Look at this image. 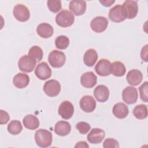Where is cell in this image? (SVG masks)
<instances>
[{
	"label": "cell",
	"mask_w": 148,
	"mask_h": 148,
	"mask_svg": "<svg viewBox=\"0 0 148 148\" xmlns=\"http://www.w3.org/2000/svg\"><path fill=\"white\" fill-rule=\"evenodd\" d=\"M35 140L38 146L47 147L52 143V134L45 129H40L35 132Z\"/></svg>",
	"instance_id": "obj_1"
},
{
	"label": "cell",
	"mask_w": 148,
	"mask_h": 148,
	"mask_svg": "<svg viewBox=\"0 0 148 148\" xmlns=\"http://www.w3.org/2000/svg\"><path fill=\"white\" fill-rule=\"evenodd\" d=\"M75 21L73 14L68 10H63L59 12L56 17V21L61 27H68L73 24Z\"/></svg>",
	"instance_id": "obj_2"
},
{
	"label": "cell",
	"mask_w": 148,
	"mask_h": 148,
	"mask_svg": "<svg viewBox=\"0 0 148 148\" xmlns=\"http://www.w3.org/2000/svg\"><path fill=\"white\" fill-rule=\"evenodd\" d=\"M48 61L53 68H61L65 62L66 57L63 52L54 50L50 53L48 57Z\"/></svg>",
	"instance_id": "obj_3"
},
{
	"label": "cell",
	"mask_w": 148,
	"mask_h": 148,
	"mask_svg": "<svg viewBox=\"0 0 148 148\" xmlns=\"http://www.w3.org/2000/svg\"><path fill=\"white\" fill-rule=\"evenodd\" d=\"M122 8L125 18L128 19L135 17L138 14V6L136 1L131 0L125 1L122 5Z\"/></svg>",
	"instance_id": "obj_4"
},
{
	"label": "cell",
	"mask_w": 148,
	"mask_h": 148,
	"mask_svg": "<svg viewBox=\"0 0 148 148\" xmlns=\"http://www.w3.org/2000/svg\"><path fill=\"white\" fill-rule=\"evenodd\" d=\"M61 90L60 83L56 80H49L43 86V91L49 97H54L58 95Z\"/></svg>",
	"instance_id": "obj_5"
},
{
	"label": "cell",
	"mask_w": 148,
	"mask_h": 148,
	"mask_svg": "<svg viewBox=\"0 0 148 148\" xmlns=\"http://www.w3.org/2000/svg\"><path fill=\"white\" fill-rule=\"evenodd\" d=\"M36 61L27 55H24L21 57L18 62L19 69L24 72H31L34 69L36 65Z\"/></svg>",
	"instance_id": "obj_6"
},
{
	"label": "cell",
	"mask_w": 148,
	"mask_h": 148,
	"mask_svg": "<svg viewBox=\"0 0 148 148\" xmlns=\"http://www.w3.org/2000/svg\"><path fill=\"white\" fill-rule=\"evenodd\" d=\"M13 14L16 20L20 22L27 21L30 17V12L28 9L22 4H17L14 7Z\"/></svg>",
	"instance_id": "obj_7"
},
{
	"label": "cell",
	"mask_w": 148,
	"mask_h": 148,
	"mask_svg": "<svg viewBox=\"0 0 148 148\" xmlns=\"http://www.w3.org/2000/svg\"><path fill=\"white\" fill-rule=\"evenodd\" d=\"M108 19L103 16L94 17L90 23V26L92 31L97 33H101L105 31L108 25Z\"/></svg>",
	"instance_id": "obj_8"
},
{
	"label": "cell",
	"mask_w": 148,
	"mask_h": 148,
	"mask_svg": "<svg viewBox=\"0 0 148 148\" xmlns=\"http://www.w3.org/2000/svg\"><path fill=\"white\" fill-rule=\"evenodd\" d=\"M138 94L136 88L132 86H127L122 92L123 101L127 104H132L136 102Z\"/></svg>",
	"instance_id": "obj_9"
},
{
	"label": "cell",
	"mask_w": 148,
	"mask_h": 148,
	"mask_svg": "<svg viewBox=\"0 0 148 148\" xmlns=\"http://www.w3.org/2000/svg\"><path fill=\"white\" fill-rule=\"evenodd\" d=\"M58 114L64 119H69L72 117L74 113V107L72 103L68 101H63L59 106Z\"/></svg>",
	"instance_id": "obj_10"
},
{
	"label": "cell",
	"mask_w": 148,
	"mask_h": 148,
	"mask_svg": "<svg viewBox=\"0 0 148 148\" xmlns=\"http://www.w3.org/2000/svg\"><path fill=\"white\" fill-rule=\"evenodd\" d=\"M35 74L40 80H46L51 76V70L45 62L39 63L35 68Z\"/></svg>",
	"instance_id": "obj_11"
},
{
	"label": "cell",
	"mask_w": 148,
	"mask_h": 148,
	"mask_svg": "<svg viewBox=\"0 0 148 148\" xmlns=\"http://www.w3.org/2000/svg\"><path fill=\"white\" fill-rule=\"evenodd\" d=\"M80 107L86 113L93 112L96 108V102L91 95H84L80 100Z\"/></svg>",
	"instance_id": "obj_12"
},
{
	"label": "cell",
	"mask_w": 148,
	"mask_h": 148,
	"mask_svg": "<svg viewBox=\"0 0 148 148\" xmlns=\"http://www.w3.org/2000/svg\"><path fill=\"white\" fill-rule=\"evenodd\" d=\"M109 19L115 23H120L125 20V17L123 13L122 5H117L109 10Z\"/></svg>",
	"instance_id": "obj_13"
},
{
	"label": "cell",
	"mask_w": 148,
	"mask_h": 148,
	"mask_svg": "<svg viewBox=\"0 0 148 148\" xmlns=\"http://www.w3.org/2000/svg\"><path fill=\"white\" fill-rule=\"evenodd\" d=\"M69 8L76 16H81L86 12V2L83 0L71 1L69 4Z\"/></svg>",
	"instance_id": "obj_14"
},
{
	"label": "cell",
	"mask_w": 148,
	"mask_h": 148,
	"mask_svg": "<svg viewBox=\"0 0 148 148\" xmlns=\"http://www.w3.org/2000/svg\"><path fill=\"white\" fill-rule=\"evenodd\" d=\"M111 63L108 60L101 59L97 64L95 66L96 73L101 76H106L110 73Z\"/></svg>",
	"instance_id": "obj_15"
},
{
	"label": "cell",
	"mask_w": 148,
	"mask_h": 148,
	"mask_svg": "<svg viewBox=\"0 0 148 148\" xmlns=\"http://www.w3.org/2000/svg\"><path fill=\"white\" fill-rule=\"evenodd\" d=\"M105 131L100 128H92L87 135V138L88 141L93 144L99 143L105 138Z\"/></svg>",
	"instance_id": "obj_16"
},
{
	"label": "cell",
	"mask_w": 148,
	"mask_h": 148,
	"mask_svg": "<svg viewBox=\"0 0 148 148\" xmlns=\"http://www.w3.org/2000/svg\"><path fill=\"white\" fill-rule=\"evenodd\" d=\"M97 77L92 72H87L80 77L81 84L86 88H92L97 83Z\"/></svg>",
	"instance_id": "obj_17"
},
{
	"label": "cell",
	"mask_w": 148,
	"mask_h": 148,
	"mask_svg": "<svg viewBox=\"0 0 148 148\" xmlns=\"http://www.w3.org/2000/svg\"><path fill=\"white\" fill-rule=\"evenodd\" d=\"M94 95L96 99L100 102L106 101L109 97V90L105 85L97 86L94 91Z\"/></svg>",
	"instance_id": "obj_18"
},
{
	"label": "cell",
	"mask_w": 148,
	"mask_h": 148,
	"mask_svg": "<svg viewBox=\"0 0 148 148\" xmlns=\"http://www.w3.org/2000/svg\"><path fill=\"white\" fill-rule=\"evenodd\" d=\"M126 79L130 85L136 86L142 82L143 75L142 72L138 69H132L128 72Z\"/></svg>",
	"instance_id": "obj_19"
},
{
	"label": "cell",
	"mask_w": 148,
	"mask_h": 148,
	"mask_svg": "<svg viewBox=\"0 0 148 148\" xmlns=\"http://www.w3.org/2000/svg\"><path fill=\"white\" fill-rule=\"evenodd\" d=\"M71 131V126L68 121H58L54 127L55 133L61 136L68 135Z\"/></svg>",
	"instance_id": "obj_20"
},
{
	"label": "cell",
	"mask_w": 148,
	"mask_h": 148,
	"mask_svg": "<svg viewBox=\"0 0 148 148\" xmlns=\"http://www.w3.org/2000/svg\"><path fill=\"white\" fill-rule=\"evenodd\" d=\"M36 32L43 38H49L53 34V27L48 23H43L39 24L36 28Z\"/></svg>",
	"instance_id": "obj_21"
},
{
	"label": "cell",
	"mask_w": 148,
	"mask_h": 148,
	"mask_svg": "<svg viewBox=\"0 0 148 148\" xmlns=\"http://www.w3.org/2000/svg\"><path fill=\"white\" fill-rule=\"evenodd\" d=\"M29 82V77L27 74L18 73L13 79L14 86L18 88H23L27 87Z\"/></svg>",
	"instance_id": "obj_22"
},
{
	"label": "cell",
	"mask_w": 148,
	"mask_h": 148,
	"mask_svg": "<svg viewBox=\"0 0 148 148\" xmlns=\"http://www.w3.org/2000/svg\"><path fill=\"white\" fill-rule=\"evenodd\" d=\"M113 113L118 119H124L128 114V106L123 102L116 103L113 107Z\"/></svg>",
	"instance_id": "obj_23"
},
{
	"label": "cell",
	"mask_w": 148,
	"mask_h": 148,
	"mask_svg": "<svg viewBox=\"0 0 148 148\" xmlns=\"http://www.w3.org/2000/svg\"><path fill=\"white\" fill-rule=\"evenodd\" d=\"M23 121L24 127L28 130H36L39 126V119L37 117L32 114H28L25 116L24 117Z\"/></svg>",
	"instance_id": "obj_24"
},
{
	"label": "cell",
	"mask_w": 148,
	"mask_h": 148,
	"mask_svg": "<svg viewBox=\"0 0 148 148\" xmlns=\"http://www.w3.org/2000/svg\"><path fill=\"white\" fill-rule=\"evenodd\" d=\"M98 59V54L95 50L90 49L87 50L83 57V61L85 65L88 66H92Z\"/></svg>",
	"instance_id": "obj_25"
},
{
	"label": "cell",
	"mask_w": 148,
	"mask_h": 148,
	"mask_svg": "<svg viewBox=\"0 0 148 148\" xmlns=\"http://www.w3.org/2000/svg\"><path fill=\"white\" fill-rule=\"evenodd\" d=\"M126 68L123 63L120 61H115L110 65V73L114 76L121 77L125 75Z\"/></svg>",
	"instance_id": "obj_26"
},
{
	"label": "cell",
	"mask_w": 148,
	"mask_h": 148,
	"mask_svg": "<svg viewBox=\"0 0 148 148\" xmlns=\"http://www.w3.org/2000/svg\"><path fill=\"white\" fill-rule=\"evenodd\" d=\"M133 114L138 119H144L147 116V106L143 104L136 105L133 109Z\"/></svg>",
	"instance_id": "obj_27"
},
{
	"label": "cell",
	"mask_w": 148,
	"mask_h": 148,
	"mask_svg": "<svg viewBox=\"0 0 148 148\" xmlns=\"http://www.w3.org/2000/svg\"><path fill=\"white\" fill-rule=\"evenodd\" d=\"M8 131L12 135H17L20 134L22 130L23 127L21 123L18 120H12L8 125Z\"/></svg>",
	"instance_id": "obj_28"
},
{
	"label": "cell",
	"mask_w": 148,
	"mask_h": 148,
	"mask_svg": "<svg viewBox=\"0 0 148 148\" xmlns=\"http://www.w3.org/2000/svg\"><path fill=\"white\" fill-rule=\"evenodd\" d=\"M28 56L35 60L36 62H39L43 58V53L40 47L38 46H34L29 50Z\"/></svg>",
	"instance_id": "obj_29"
},
{
	"label": "cell",
	"mask_w": 148,
	"mask_h": 148,
	"mask_svg": "<svg viewBox=\"0 0 148 148\" xmlns=\"http://www.w3.org/2000/svg\"><path fill=\"white\" fill-rule=\"evenodd\" d=\"M69 44V40L68 38L64 35H60L57 37L55 40L56 46L61 50L65 49L68 47Z\"/></svg>",
	"instance_id": "obj_30"
},
{
	"label": "cell",
	"mask_w": 148,
	"mask_h": 148,
	"mask_svg": "<svg viewBox=\"0 0 148 148\" xmlns=\"http://www.w3.org/2000/svg\"><path fill=\"white\" fill-rule=\"evenodd\" d=\"M47 6L51 12L56 13L61 9V1L60 0H49L47 1Z\"/></svg>",
	"instance_id": "obj_31"
},
{
	"label": "cell",
	"mask_w": 148,
	"mask_h": 148,
	"mask_svg": "<svg viewBox=\"0 0 148 148\" xmlns=\"http://www.w3.org/2000/svg\"><path fill=\"white\" fill-rule=\"evenodd\" d=\"M147 88H148V82H144L139 87V90L140 92V99L145 102H147L148 101V93H147Z\"/></svg>",
	"instance_id": "obj_32"
},
{
	"label": "cell",
	"mask_w": 148,
	"mask_h": 148,
	"mask_svg": "<svg viewBox=\"0 0 148 148\" xmlns=\"http://www.w3.org/2000/svg\"><path fill=\"white\" fill-rule=\"evenodd\" d=\"M76 128L80 134H86L90 130L91 126L88 123H87L86 122L81 121V122H79L76 124Z\"/></svg>",
	"instance_id": "obj_33"
},
{
	"label": "cell",
	"mask_w": 148,
	"mask_h": 148,
	"mask_svg": "<svg viewBox=\"0 0 148 148\" xmlns=\"http://www.w3.org/2000/svg\"><path fill=\"white\" fill-rule=\"evenodd\" d=\"M103 147L104 148H117L119 147V142L113 138H107L103 143Z\"/></svg>",
	"instance_id": "obj_34"
},
{
	"label": "cell",
	"mask_w": 148,
	"mask_h": 148,
	"mask_svg": "<svg viewBox=\"0 0 148 148\" xmlns=\"http://www.w3.org/2000/svg\"><path fill=\"white\" fill-rule=\"evenodd\" d=\"M10 119L9 114L3 110H0V124H6Z\"/></svg>",
	"instance_id": "obj_35"
},
{
	"label": "cell",
	"mask_w": 148,
	"mask_h": 148,
	"mask_svg": "<svg viewBox=\"0 0 148 148\" xmlns=\"http://www.w3.org/2000/svg\"><path fill=\"white\" fill-rule=\"evenodd\" d=\"M147 46L148 45H146L145 46H143L141 52H140V57L143 60H144L146 62H147L148 57H147Z\"/></svg>",
	"instance_id": "obj_36"
},
{
	"label": "cell",
	"mask_w": 148,
	"mask_h": 148,
	"mask_svg": "<svg viewBox=\"0 0 148 148\" xmlns=\"http://www.w3.org/2000/svg\"><path fill=\"white\" fill-rule=\"evenodd\" d=\"M76 148L77 147H86V148H88L89 146L86 143V142L85 141H80L78 142L76 145L75 146Z\"/></svg>",
	"instance_id": "obj_37"
},
{
	"label": "cell",
	"mask_w": 148,
	"mask_h": 148,
	"mask_svg": "<svg viewBox=\"0 0 148 148\" xmlns=\"http://www.w3.org/2000/svg\"><path fill=\"white\" fill-rule=\"evenodd\" d=\"M99 2L104 6L109 7L114 2V1H99Z\"/></svg>",
	"instance_id": "obj_38"
}]
</instances>
